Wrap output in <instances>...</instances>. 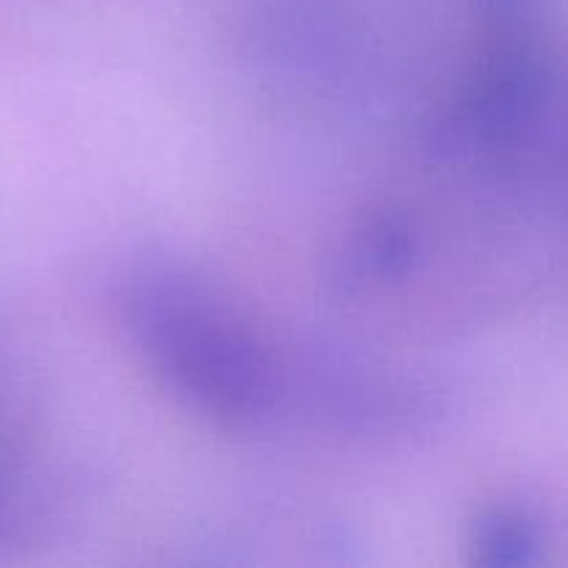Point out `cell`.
<instances>
[{"label": "cell", "instance_id": "3", "mask_svg": "<svg viewBox=\"0 0 568 568\" xmlns=\"http://www.w3.org/2000/svg\"><path fill=\"white\" fill-rule=\"evenodd\" d=\"M480 564L494 568H525L536 566L541 555V530L527 510L516 505L488 508L471 527Z\"/></svg>", "mask_w": 568, "mask_h": 568}, {"label": "cell", "instance_id": "4", "mask_svg": "<svg viewBox=\"0 0 568 568\" xmlns=\"http://www.w3.org/2000/svg\"><path fill=\"white\" fill-rule=\"evenodd\" d=\"M547 0H471L477 17L491 33L538 31Z\"/></svg>", "mask_w": 568, "mask_h": 568}, {"label": "cell", "instance_id": "1", "mask_svg": "<svg viewBox=\"0 0 568 568\" xmlns=\"http://www.w3.org/2000/svg\"><path fill=\"white\" fill-rule=\"evenodd\" d=\"M120 305L139 353L181 403L233 430H258L275 416L270 355L216 288L148 261L128 275Z\"/></svg>", "mask_w": 568, "mask_h": 568}, {"label": "cell", "instance_id": "2", "mask_svg": "<svg viewBox=\"0 0 568 568\" xmlns=\"http://www.w3.org/2000/svg\"><path fill=\"white\" fill-rule=\"evenodd\" d=\"M422 239L403 214H377L355 227L333 264V281L347 292L366 281L399 277L414 266Z\"/></svg>", "mask_w": 568, "mask_h": 568}]
</instances>
